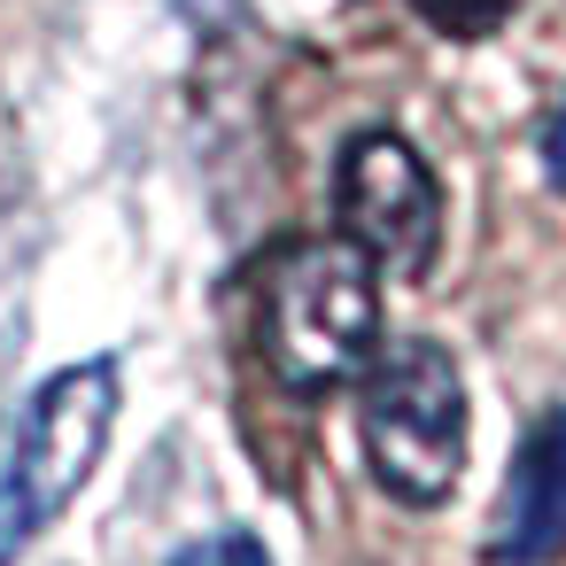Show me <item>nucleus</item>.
I'll list each match as a JSON object with an SVG mask.
<instances>
[{
	"label": "nucleus",
	"mask_w": 566,
	"mask_h": 566,
	"mask_svg": "<svg viewBox=\"0 0 566 566\" xmlns=\"http://www.w3.org/2000/svg\"><path fill=\"white\" fill-rule=\"evenodd\" d=\"M380 349L373 264L349 241H287L256 264V357L287 396H326Z\"/></svg>",
	"instance_id": "f257e3e1"
},
{
	"label": "nucleus",
	"mask_w": 566,
	"mask_h": 566,
	"mask_svg": "<svg viewBox=\"0 0 566 566\" xmlns=\"http://www.w3.org/2000/svg\"><path fill=\"white\" fill-rule=\"evenodd\" d=\"M365 396H357V434H365V465L396 504H442L465 473V380L450 365V349L434 342H388L365 357Z\"/></svg>",
	"instance_id": "f03ea898"
},
{
	"label": "nucleus",
	"mask_w": 566,
	"mask_h": 566,
	"mask_svg": "<svg viewBox=\"0 0 566 566\" xmlns=\"http://www.w3.org/2000/svg\"><path fill=\"white\" fill-rule=\"evenodd\" d=\"M109 419H117V365L109 357L63 365L55 380H40V396L17 427V458L0 473V566H17V551L86 489V473L102 465Z\"/></svg>",
	"instance_id": "7ed1b4c3"
},
{
	"label": "nucleus",
	"mask_w": 566,
	"mask_h": 566,
	"mask_svg": "<svg viewBox=\"0 0 566 566\" xmlns=\"http://www.w3.org/2000/svg\"><path fill=\"white\" fill-rule=\"evenodd\" d=\"M334 218L365 264H388L403 280H419L442 249V187H434L427 156L388 125L349 133V148L334 164Z\"/></svg>",
	"instance_id": "20e7f679"
},
{
	"label": "nucleus",
	"mask_w": 566,
	"mask_h": 566,
	"mask_svg": "<svg viewBox=\"0 0 566 566\" xmlns=\"http://www.w3.org/2000/svg\"><path fill=\"white\" fill-rule=\"evenodd\" d=\"M496 566H535L551 551H566V403H551L512 473H504V504H496Z\"/></svg>",
	"instance_id": "39448f33"
},
{
	"label": "nucleus",
	"mask_w": 566,
	"mask_h": 566,
	"mask_svg": "<svg viewBox=\"0 0 566 566\" xmlns=\"http://www.w3.org/2000/svg\"><path fill=\"white\" fill-rule=\"evenodd\" d=\"M419 9V24L427 32H442V40H489L520 0H411Z\"/></svg>",
	"instance_id": "423d86ee"
},
{
	"label": "nucleus",
	"mask_w": 566,
	"mask_h": 566,
	"mask_svg": "<svg viewBox=\"0 0 566 566\" xmlns=\"http://www.w3.org/2000/svg\"><path fill=\"white\" fill-rule=\"evenodd\" d=\"M164 566H272V558H264L256 535H210V543H187V551L164 558Z\"/></svg>",
	"instance_id": "0eeeda50"
},
{
	"label": "nucleus",
	"mask_w": 566,
	"mask_h": 566,
	"mask_svg": "<svg viewBox=\"0 0 566 566\" xmlns=\"http://www.w3.org/2000/svg\"><path fill=\"white\" fill-rule=\"evenodd\" d=\"M543 171L558 179V195H566V102L551 109V125H543Z\"/></svg>",
	"instance_id": "6e6552de"
}]
</instances>
